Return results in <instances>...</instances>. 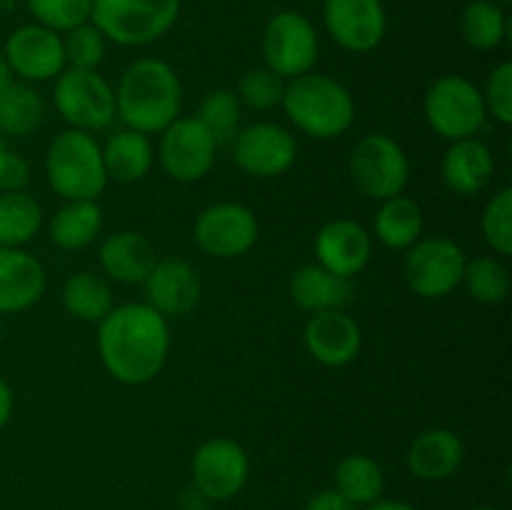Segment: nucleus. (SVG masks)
<instances>
[{"label":"nucleus","instance_id":"nucleus-15","mask_svg":"<svg viewBox=\"0 0 512 510\" xmlns=\"http://www.w3.org/2000/svg\"><path fill=\"white\" fill-rule=\"evenodd\" d=\"M3 58L8 60L13 78H20L23 83L53 80L65 70L63 35L38 23L18 25L5 38Z\"/></svg>","mask_w":512,"mask_h":510},{"label":"nucleus","instance_id":"nucleus-29","mask_svg":"<svg viewBox=\"0 0 512 510\" xmlns=\"http://www.w3.org/2000/svg\"><path fill=\"white\" fill-rule=\"evenodd\" d=\"M45 120V100L38 90L23 80H13L0 90V135L25 138L35 133Z\"/></svg>","mask_w":512,"mask_h":510},{"label":"nucleus","instance_id":"nucleus-14","mask_svg":"<svg viewBox=\"0 0 512 510\" xmlns=\"http://www.w3.org/2000/svg\"><path fill=\"white\" fill-rule=\"evenodd\" d=\"M193 483L208 500H230L245 488L250 458L240 443L230 438H210L195 450L190 463Z\"/></svg>","mask_w":512,"mask_h":510},{"label":"nucleus","instance_id":"nucleus-43","mask_svg":"<svg viewBox=\"0 0 512 510\" xmlns=\"http://www.w3.org/2000/svg\"><path fill=\"white\" fill-rule=\"evenodd\" d=\"M363 510H418L415 505L405 503V500H375V503L365 505Z\"/></svg>","mask_w":512,"mask_h":510},{"label":"nucleus","instance_id":"nucleus-24","mask_svg":"<svg viewBox=\"0 0 512 510\" xmlns=\"http://www.w3.org/2000/svg\"><path fill=\"white\" fill-rule=\"evenodd\" d=\"M290 300L305 313L345 310L355 300V285L348 278L333 275L318 263H305L290 275Z\"/></svg>","mask_w":512,"mask_h":510},{"label":"nucleus","instance_id":"nucleus-44","mask_svg":"<svg viewBox=\"0 0 512 510\" xmlns=\"http://www.w3.org/2000/svg\"><path fill=\"white\" fill-rule=\"evenodd\" d=\"M13 70H10V65H8V60L3 58V53H0V90L3 88H8L10 83H13Z\"/></svg>","mask_w":512,"mask_h":510},{"label":"nucleus","instance_id":"nucleus-46","mask_svg":"<svg viewBox=\"0 0 512 510\" xmlns=\"http://www.w3.org/2000/svg\"><path fill=\"white\" fill-rule=\"evenodd\" d=\"M475 510H500V508H493V505H483V508H475Z\"/></svg>","mask_w":512,"mask_h":510},{"label":"nucleus","instance_id":"nucleus-39","mask_svg":"<svg viewBox=\"0 0 512 510\" xmlns=\"http://www.w3.org/2000/svg\"><path fill=\"white\" fill-rule=\"evenodd\" d=\"M485 100V110L500 125H512V63L503 60L490 70L485 88L480 90Z\"/></svg>","mask_w":512,"mask_h":510},{"label":"nucleus","instance_id":"nucleus-41","mask_svg":"<svg viewBox=\"0 0 512 510\" xmlns=\"http://www.w3.org/2000/svg\"><path fill=\"white\" fill-rule=\"evenodd\" d=\"M303 510H358V505L345 500L335 488H325V490H318L313 498H308V503L303 505Z\"/></svg>","mask_w":512,"mask_h":510},{"label":"nucleus","instance_id":"nucleus-9","mask_svg":"<svg viewBox=\"0 0 512 510\" xmlns=\"http://www.w3.org/2000/svg\"><path fill=\"white\" fill-rule=\"evenodd\" d=\"M465 263L468 255L453 238L445 235L420 238L405 250V283L420 298H445L463 283Z\"/></svg>","mask_w":512,"mask_h":510},{"label":"nucleus","instance_id":"nucleus-27","mask_svg":"<svg viewBox=\"0 0 512 510\" xmlns=\"http://www.w3.org/2000/svg\"><path fill=\"white\" fill-rule=\"evenodd\" d=\"M103 230V208L98 200H65L50 220V240L60 250H83Z\"/></svg>","mask_w":512,"mask_h":510},{"label":"nucleus","instance_id":"nucleus-28","mask_svg":"<svg viewBox=\"0 0 512 510\" xmlns=\"http://www.w3.org/2000/svg\"><path fill=\"white\" fill-rule=\"evenodd\" d=\"M60 300H63L65 313L80 323H100L115 308V295L108 278L90 270L70 275L60 290Z\"/></svg>","mask_w":512,"mask_h":510},{"label":"nucleus","instance_id":"nucleus-37","mask_svg":"<svg viewBox=\"0 0 512 510\" xmlns=\"http://www.w3.org/2000/svg\"><path fill=\"white\" fill-rule=\"evenodd\" d=\"M483 238L500 258L512 253V190L503 188L485 203L480 215Z\"/></svg>","mask_w":512,"mask_h":510},{"label":"nucleus","instance_id":"nucleus-19","mask_svg":"<svg viewBox=\"0 0 512 510\" xmlns=\"http://www.w3.org/2000/svg\"><path fill=\"white\" fill-rule=\"evenodd\" d=\"M303 343L310 358L325 368H345L363 348V330L345 310L313 313L303 328Z\"/></svg>","mask_w":512,"mask_h":510},{"label":"nucleus","instance_id":"nucleus-3","mask_svg":"<svg viewBox=\"0 0 512 510\" xmlns=\"http://www.w3.org/2000/svg\"><path fill=\"white\" fill-rule=\"evenodd\" d=\"M280 108L295 130L315 140L340 138L355 120V100L350 90L340 80L315 70L285 80Z\"/></svg>","mask_w":512,"mask_h":510},{"label":"nucleus","instance_id":"nucleus-13","mask_svg":"<svg viewBox=\"0 0 512 510\" xmlns=\"http://www.w3.org/2000/svg\"><path fill=\"white\" fill-rule=\"evenodd\" d=\"M233 163L245 175L258 180L278 178L293 168L298 158V140L288 128L270 120L245 125L233 138Z\"/></svg>","mask_w":512,"mask_h":510},{"label":"nucleus","instance_id":"nucleus-11","mask_svg":"<svg viewBox=\"0 0 512 510\" xmlns=\"http://www.w3.org/2000/svg\"><path fill=\"white\" fill-rule=\"evenodd\" d=\"M258 218L248 205L213 203L195 218L193 238L205 255L215 260H233L250 253L258 243Z\"/></svg>","mask_w":512,"mask_h":510},{"label":"nucleus","instance_id":"nucleus-17","mask_svg":"<svg viewBox=\"0 0 512 510\" xmlns=\"http://www.w3.org/2000/svg\"><path fill=\"white\" fill-rule=\"evenodd\" d=\"M313 253L320 268L353 280L373 260V235L353 218L328 220L315 235Z\"/></svg>","mask_w":512,"mask_h":510},{"label":"nucleus","instance_id":"nucleus-35","mask_svg":"<svg viewBox=\"0 0 512 510\" xmlns=\"http://www.w3.org/2000/svg\"><path fill=\"white\" fill-rule=\"evenodd\" d=\"M283 93L285 80L270 68H265V65L245 70L238 80V88H235L240 105L255 110V113H268V110L280 108Z\"/></svg>","mask_w":512,"mask_h":510},{"label":"nucleus","instance_id":"nucleus-22","mask_svg":"<svg viewBox=\"0 0 512 510\" xmlns=\"http://www.w3.org/2000/svg\"><path fill=\"white\" fill-rule=\"evenodd\" d=\"M465 460V445L460 435L450 428H430L423 430L418 438L410 443L405 463L408 470L420 480L440 483V480L453 478Z\"/></svg>","mask_w":512,"mask_h":510},{"label":"nucleus","instance_id":"nucleus-10","mask_svg":"<svg viewBox=\"0 0 512 510\" xmlns=\"http://www.w3.org/2000/svg\"><path fill=\"white\" fill-rule=\"evenodd\" d=\"M265 68L278 73L283 80L310 73L318 63L320 38L313 20L298 10H280L265 23L263 30Z\"/></svg>","mask_w":512,"mask_h":510},{"label":"nucleus","instance_id":"nucleus-47","mask_svg":"<svg viewBox=\"0 0 512 510\" xmlns=\"http://www.w3.org/2000/svg\"><path fill=\"white\" fill-rule=\"evenodd\" d=\"M490 3H498V5H505V3H510V0H490Z\"/></svg>","mask_w":512,"mask_h":510},{"label":"nucleus","instance_id":"nucleus-25","mask_svg":"<svg viewBox=\"0 0 512 510\" xmlns=\"http://www.w3.org/2000/svg\"><path fill=\"white\" fill-rule=\"evenodd\" d=\"M155 160V148L150 143V135L138 130L123 128L108 138L103 145V163L108 180L115 183H138L150 173Z\"/></svg>","mask_w":512,"mask_h":510},{"label":"nucleus","instance_id":"nucleus-6","mask_svg":"<svg viewBox=\"0 0 512 510\" xmlns=\"http://www.w3.org/2000/svg\"><path fill=\"white\" fill-rule=\"evenodd\" d=\"M423 113L430 128L450 143L478 138L488 120L483 93L465 75H443L435 80L425 93Z\"/></svg>","mask_w":512,"mask_h":510},{"label":"nucleus","instance_id":"nucleus-33","mask_svg":"<svg viewBox=\"0 0 512 510\" xmlns=\"http://www.w3.org/2000/svg\"><path fill=\"white\" fill-rule=\"evenodd\" d=\"M470 298L480 305H500L510 295V270L495 255H478L465 263L463 283Z\"/></svg>","mask_w":512,"mask_h":510},{"label":"nucleus","instance_id":"nucleus-36","mask_svg":"<svg viewBox=\"0 0 512 510\" xmlns=\"http://www.w3.org/2000/svg\"><path fill=\"white\" fill-rule=\"evenodd\" d=\"M63 53L65 68L98 70L108 55V38L100 33L98 25L88 23L75 25L68 33H63Z\"/></svg>","mask_w":512,"mask_h":510},{"label":"nucleus","instance_id":"nucleus-8","mask_svg":"<svg viewBox=\"0 0 512 510\" xmlns=\"http://www.w3.org/2000/svg\"><path fill=\"white\" fill-rule=\"evenodd\" d=\"M53 105L68 128L98 133L113 123L115 90L98 70L65 68L55 78Z\"/></svg>","mask_w":512,"mask_h":510},{"label":"nucleus","instance_id":"nucleus-26","mask_svg":"<svg viewBox=\"0 0 512 510\" xmlns=\"http://www.w3.org/2000/svg\"><path fill=\"white\" fill-rule=\"evenodd\" d=\"M423 210L408 195L380 200V208L373 220V233L385 248L408 250L423 238Z\"/></svg>","mask_w":512,"mask_h":510},{"label":"nucleus","instance_id":"nucleus-21","mask_svg":"<svg viewBox=\"0 0 512 510\" xmlns=\"http://www.w3.org/2000/svg\"><path fill=\"white\" fill-rule=\"evenodd\" d=\"M440 175H443V183L450 193L463 195V198L483 193L495 175L493 150L480 138L455 140L445 150Z\"/></svg>","mask_w":512,"mask_h":510},{"label":"nucleus","instance_id":"nucleus-4","mask_svg":"<svg viewBox=\"0 0 512 510\" xmlns=\"http://www.w3.org/2000/svg\"><path fill=\"white\" fill-rule=\"evenodd\" d=\"M45 178L63 200H98L108 185V173L93 133L60 130L45 150Z\"/></svg>","mask_w":512,"mask_h":510},{"label":"nucleus","instance_id":"nucleus-7","mask_svg":"<svg viewBox=\"0 0 512 510\" xmlns=\"http://www.w3.org/2000/svg\"><path fill=\"white\" fill-rule=\"evenodd\" d=\"M348 173L365 198L380 203L405 193L410 183V160L398 140L385 133H370L350 150Z\"/></svg>","mask_w":512,"mask_h":510},{"label":"nucleus","instance_id":"nucleus-34","mask_svg":"<svg viewBox=\"0 0 512 510\" xmlns=\"http://www.w3.org/2000/svg\"><path fill=\"white\" fill-rule=\"evenodd\" d=\"M195 118L208 128V133L213 135L220 148V145L233 143V138L238 135L240 120H243V105H240L235 90L215 88L200 100Z\"/></svg>","mask_w":512,"mask_h":510},{"label":"nucleus","instance_id":"nucleus-45","mask_svg":"<svg viewBox=\"0 0 512 510\" xmlns=\"http://www.w3.org/2000/svg\"><path fill=\"white\" fill-rule=\"evenodd\" d=\"M10 5H13V0H0V10L10 8Z\"/></svg>","mask_w":512,"mask_h":510},{"label":"nucleus","instance_id":"nucleus-2","mask_svg":"<svg viewBox=\"0 0 512 510\" xmlns=\"http://www.w3.org/2000/svg\"><path fill=\"white\" fill-rule=\"evenodd\" d=\"M183 108V83L170 63L160 58L133 60L115 88V115L138 133H163Z\"/></svg>","mask_w":512,"mask_h":510},{"label":"nucleus","instance_id":"nucleus-38","mask_svg":"<svg viewBox=\"0 0 512 510\" xmlns=\"http://www.w3.org/2000/svg\"><path fill=\"white\" fill-rule=\"evenodd\" d=\"M35 23L55 30V33H68L75 25H83L90 20L93 0H25Z\"/></svg>","mask_w":512,"mask_h":510},{"label":"nucleus","instance_id":"nucleus-31","mask_svg":"<svg viewBox=\"0 0 512 510\" xmlns=\"http://www.w3.org/2000/svg\"><path fill=\"white\" fill-rule=\"evenodd\" d=\"M460 35L465 45L478 53H490L508 38V15L503 5L490 0H470L460 15Z\"/></svg>","mask_w":512,"mask_h":510},{"label":"nucleus","instance_id":"nucleus-32","mask_svg":"<svg viewBox=\"0 0 512 510\" xmlns=\"http://www.w3.org/2000/svg\"><path fill=\"white\" fill-rule=\"evenodd\" d=\"M43 225V208L25 190L0 193V245L23 248L38 235Z\"/></svg>","mask_w":512,"mask_h":510},{"label":"nucleus","instance_id":"nucleus-18","mask_svg":"<svg viewBox=\"0 0 512 510\" xmlns=\"http://www.w3.org/2000/svg\"><path fill=\"white\" fill-rule=\"evenodd\" d=\"M145 303L163 318H183L193 313L203 295V283L193 263L185 258H158L155 268L143 280Z\"/></svg>","mask_w":512,"mask_h":510},{"label":"nucleus","instance_id":"nucleus-42","mask_svg":"<svg viewBox=\"0 0 512 510\" xmlns=\"http://www.w3.org/2000/svg\"><path fill=\"white\" fill-rule=\"evenodd\" d=\"M13 408H15V395L13 388L5 378H0V430L10 423L13 418Z\"/></svg>","mask_w":512,"mask_h":510},{"label":"nucleus","instance_id":"nucleus-20","mask_svg":"<svg viewBox=\"0 0 512 510\" xmlns=\"http://www.w3.org/2000/svg\"><path fill=\"white\" fill-rule=\"evenodd\" d=\"M45 268L25 248L0 245V315H15L33 308L45 293Z\"/></svg>","mask_w":512,"mask_h":510},{"label":"nucleus","instance_id":"nucleus-30","mask_svg":"<svg viewBox=\"0 0 512 510\" xmlns=\"http://www.w3.org/2000/svg\"><path fill=\"white\" fill-rule=\"evenodd\" d=\"M333 488L338 490L345 500H350V503L358 505V508H365V505L383 498V470H380V465L375 463L370 455H345V458L335 465Z\"/></svg>","mask_w":512,"mask_h":510},{"label":"nucleus","instance_id":"nucleus-5","mask_svg":"<svg viewBox=\"0 0 512 510\" xmlns=\"http://www.w3.org/2000/svg\"><path fill=\"white\" fill-rule=\"evenodd\" d=\"M183 0H93L90 23L108 43L140 48L163 38L178 23Z\"/></svg>","mask_w":512,"mask_h":510},{"label":"nucleus","instance_id":"nucleus-16","mask_svg":"<svg viewBox=\"0 0 512 510\" xmlns=\"http://www.w3.org/2000/svg\"><path fill=\"white\" fill-rule=\"evenodd\" d=\"M323 25L348 53H370L388 33L383 0H323Z\"/></svg>","mask_w":512,"mask_h":510},{"label":"nucleus","instance_id":"nucleus-23","mask_svg":"<svg viewBox=\"0 0 512 510\" xmlns=\"http://www.w3.org/2000/svg\"><path fill=\"white\" fill-rule=\"evenodd\" d=\"M105 278L125 285H143L158 263L155 245L138 230H118L108 235L98 250Z\"/></svg>","mask_w":512,"mask_h":510},{"label":"nucleus","instance_id":"nucleus-12","mask_svg":"<svg viewBox=\"0 0 512 510\" xmlns=\"http://www.w3.org/2000/svg\"><path fill=\"white\" fill-rule=\"evenodd\" d=\"M218 143L198 118H175L160 133L158 160L178 183H198L213 170Z\"/></svg>","mask_w":512,"mask_h":510},{"label":"nucleus","instance_id":"nucleus-1","mask_svg":"<svg viewBox=\"0 0 512 510\" xmlns=\"http://www.w3.org/2000/svg\"><path fill=\"white\" fill-rule=\"evenodd\" d=\"M168 318L148 303L115 305L98 323V355L113 380L145 385L158 378L170 355Z\"/></svg>","mask_w":512,"mask_h":510},{"label":"nucleus","instance_id":"nucleus-40","mask_svg":"<svg viewBox=\"0 0 512 510\" xmlns=\"http://www.w3.org/2000/svg\"><path fill=\"white\" fill-rule=\"evenodd\" d=\"M30 183V165L23 155L15 153L8 140L0 135V193L23 190Z\"/></svg>","mask_w":512,"mask_h":510}]
</instances>
